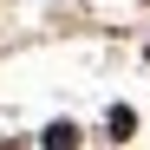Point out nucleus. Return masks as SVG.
<instances>
[{
    "label": "nucleus",
    "instance_id": "f257e3e1",
    "mask_svg": "<svg viewBox=\"0 0 150 150\" xmlns=\"http://www.w3.org/2000/svg\"><path fill=\"white\" fill-rule=\"evenodd\" d=\"M39 144H46V150H72V144H79V124H65V117H59V124H46Z\"/></svg>",
    "mask_w": 150,
    "mask_h": 150
},
{
    "label": "nucleus",
    "instance_id": "f03ea898",
    "mask_svg": "<svg viewBox=\"0 0 150 150\" xmlns=\"http://www.w3.org/2000/svg\"><path fill=\"white\" fill-rule=\"evenodd\" d=\"M131 124H137L131 105H111V137H131Z\"/></svg>",
    "mask_w": 150,
    "mask_h": 150
}]
</instances>
